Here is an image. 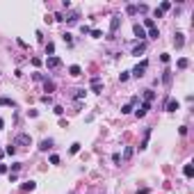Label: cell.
<instances>
[{"label":"cell","instance_id":"1","mask_svg":"<svg viewBox=\"0 0 194 194\" xmlns=\"http://www.w3.org/2000/svg\"><path fill=\"white\" fill-rule=\"evenodd\" d=\"M30 144H32V137L27 133H19L14 139V146H30Z\"/></svg>","mask_w":194,"mask_h":194},{"label":"cell","instance_id":"2","mask_svg":"<svg viewBox=\"0 0 194 194\" xmlns=\"http://www.w3.org/2000/svg\"><path fill=\"white\" fill-rule=\"evenodd\" d=\"M146 69H149V62H146V60H144V62H139V64H137V66H135V69H133V71H130V73L135 75V78H144V73H146Z\"/></svg>","mask_w":194,"mask_h":194},{"label":"cell","instance_id":"3","mask_svg":"<svg viewBox=\"0 0 194 194\" xmlns=\"http://www.w3.org/2000/svg\"><path fill=\"white\" fill-rule=\"evenodd\" d=\"M119 25H121V19L119 16H112V21H110V37L108 39H114V32L119 30Z\"/></svg>","mask_w":194,"mask_h":194},{"label":"cell","instance_id":"4","mask_svg":"<svg viewBox=\"0 0 194 194\" xmlns=\"http://www.w3.org/2000/svg\"><path fill=\"white\" fill-rule=\"evenodd\" d=\"M91 91L94 94H101L103 91V80L98 78V75H94V78H91Z\"/></svg>","mask_w":194,"mask_h":194},{"label":"cell","instance_id":"5","mask_svg":"<svg viewBox=\"0 0 194 194\" xmlns=\"http://www.w3.org/2000/svg\"><path fill=\"white\" fill-rule=\"evenodd\" d=\"M133 32H135V37H137L139 41H144V39H146V30H144L142 25H139V23H135V25H133Z\"/></svg>","mask_w":194,"mask_h":194},{"label":"cell","instance_id":"6","mask_svg":"<svg viewBox=\"0 0 194 194\" xmlns=\"http://www.w3.org/2000/svg\"><path fill=\"white\" fill-rule=\"evenodd\" d=\"M46 64H48V69H60L62 66V60H60V57H55V55H50L48 60H46Z\"/></svg>","mask_w":194,"mask_h":194},{"label":"cell","instance_id":"7","mask_svg":"<svg viewBox=\"0 0 194 194\" xmlns=\"http://www.w3.org/2000/svg\"><path fill=\"white\" fill-rule=\"evenodd\" d=\"M164 108H167V112H176V110L180 108V103L176 101V98H169V101H167V105H164Z\"/></svg>","mask_w":194,"mask_h":194},{"label":"cell","instance_id":"8","mask_svg":"<svg viewBox=\"0 0 194 194\" xmlns=\"http://www.w3.org/2000/svg\"><path fill=\"white\" fill-rule=\"evenodd\" d=\"M135 103H137V96H133V98H130V103H126V105H123V108H121V114H130Z\"/></svg>","mask_w":194,"mask_h":194},{"label":"cell","instance_id":"9","mask_svg":"<svg viewBox=\"0 0 194 194\" xmlns=\"http://www.w3.org/2000/svg\"><path fill=\"white\" fill-rule=\"evenodd\" d=\"M149 110H151V103H142V108H139L137 110V112H135V114H137V119H142V116H146V112H149Z\"/></svg>","mask_w":194,"mask_h":194},{"label":"cell","instance_id":"10","mask_svg":"<svg viewBox=\"0 0 194 194\" xmlns=\"http://www.w3.org/2000/svg\"><path fill=\"white\" fill-rule=\"evenodd\" d=\"M174 46H176V48H183V46H185V34H183V32H176Z\"/></svg>","mask_w":194,"mask_h":194},{"label":"cell","instance_id":"11","mask_svg":"<svg viewBox=\"0 0 194 194\" xmlns=\"http://www.w3.org/2000/svg\"><path fill=\"white\" fill-rule=\"evenodd\" d=\"M171 78H174V73L169 71V69H164V71H162V82H164V85H171Z\"/></svg>","mask_w":194,"mask_h":194},{"label":"cell","instance_id":"12","mask_svg":"<svg viewBox=\"0 0 194 194\" xmlns=\"http://www.w3.org/2000/svg\"><path fill=\"white\" fill-rule=\"evenodd\" d=\"M149 137H151V128H146V133H144V139H142V144H139V151H144L146 146H149Z\"/></svg>","mask_w":194,"mask_h":194},{"label":"cell","instance_id":"13","mask_svg":"<svg viewBox=\"0 0 194 194\" xmlns=\"http://www.w3.org/2000/svg\"><path fill=\"white\" fill-rule=\"evenodd\" d=\"M144 50H146V44H144V41H139V44H137V46L133 48V55H137V57H139V55H142Z\"/></svg>","mask_w":194,"mask_h":194},{"label":"cell","instance_id":"14","mask_svg":"<svg viewBox=\"0 0 194 194\" xmlns=\"http://www.w3.org/2000/svg\"><path fill=\"white\" fill-rule=\"evenodd\" d=\"M50 149H53V139H41L39 151H50Z\"/></svg>","mask_w":194,"mask_h":194},{"label":"cell","instance_id":"15","mask_svg":"<svg viewBox=\"0 0 194 194\" xmlns=\"http://www.w3.org/2000/svg\"><path fill=\"white\" fill-rule=\"evenodd\" d=\"M0 105H5V108H16V103L11 101V98H7V96H0Z\"/></svg>","mask_w":194,"mask_h":194},{"label":"cell","instance_id":"16","mask_svg":"<svg viewBox=\"0 0 194 194\" xmlns=\"http://www.w3.org/2000/svg\"><path fill=\"white\" fill-rule=\"evenodd\" d=\"M69 73H71L73 78H78V75H82V69L78 66V64H73V66H69Z\"/></svg>","mask_w":194,"mask_h":194},{"label":"cell","instance_id":"17","mask_svg":"<svg viewBox=\"0 0 194 194\" xmlns=\"http://www.w3.org/2000/svg\"><path fill=\"white\" fill-rule=\"evenodd\" d=\"M78 19H80V14H78V11H71V14H69L64 21H66V23H78Z\"/></svg>","mask_w":194,"mask_h":194},{"label":"cell","instance_id":"18","mask_svg":"<svg viewBox=\"0 0 194 194\" xmlns=\"http://www.w3.org/2000/svg\"><path fill=\"white\" fill-rule=\"evenodd\" d=\"M144 98H146V103H153L155 91H153V89H146V91H144Z\"/></svg>","mask_w":194,"mask_h":194},{"label":"cell","instance_id":"19","mask_svg":"<svg viewBox=\"0 0 194 194\" xmlns=\"http://www.w3.org/2000/svg\"><path fill=\"white\" fill-rule=\"evenodd\" d=\"M34 187H37V183H34V180H27V183H23V192H32Z\"/></svg>","mask_w":194,"mask_h":194},{"label":"cell","instance_id":"20","mask_svg":"<svg viewBox=\"0 0 194 194\" xmlns=\"http://www.w3.org/2000/svg\"><path fill=\"white\" fill-rule=\"evenodd\" d=\"M85 94H87L85 89H75V94H73V98H75V103H80V101H82V98H85Z\"/></svg>","mask_w":194,"mask_h":194},{"label":"cell","instance_id":"21","mask_svg":"<svg viewBox=\"0 0 194 194\" xmlns=\"http://www.w3.org/2000/svg\"><path fill=\"white\" fill-rule=\"evenodd\" d=\"M44 87H46V91H53V89H55V82L48 80V78H44Z\"/></svg>","mask_w":194,"mask_h":194},{"label":"cell","instance_id":"22","mask_svg":"<svg viewBox=\"0 0 194 194\" xmlns=\"http://www.w3.org/2000/svg\"><path fill=\"white\" fill-rule=\"evenodd\" d=\"M142 27H144V30H146V27H149V30H153V27H155V21H153V19H144V25H142Z\"/></svg>","mask_w":194,"mask_h":194},{"label":"cell","instance_id":"23","mask_svg":"<svg viewBox=\"0 0 194 194\" xmlns=\"http://www.w3.org/2000/svg\"><path fill=\"white\" fill-rule=\"evenodd\" d=\"M183 174L187 176V178H192V176H194V167H192V164H185V169H183Z\"/></svg>","mask_w":194,"mask_h":194},{"label":"cell","instance_id":"24","mask_svg":"<svg viewBox=\"0 0 194 194\" xmlns=\"http://www.w3.org/2000/svg\"><path fill=\"white\" fill-rule=\"evenodd\" d=\"M190 66V60H187V57H180L178 60V69H187Z\"/></svg>","mask_w":194,"mask_h":194},{"label":"cell","instance_id":"25","mask_svg":"<svg viewBox=\"0 0 194 194\" xmlns=\"http://www.w3.org/2000/svg\"><path fill=\"white\" fill-rule=\"evenodd\" d=\"M126 14H137V5H126Z\"/></svg>","mask_w":194,"mask_h":194},{"label":"cell","instance_id":"26","mask_svg":"<svg viewBox=\"0 0 194 194\" xmlns=\"http://www.w3.org/2000/svg\"><path fill=\"white\" fill-rule=\"evenodd\" d=\"M62 39H64V44H66V46H73V39H71V34H69V32H64Z\"/></svg>","mask_w":194,"mask_h":194},{"label":"cell","instance_id":"27","mask_svg":"<svg viewBox=\"0 0 194 194\" xmlns=\"http://www.w3.org/2000/svg\"><path fill=\"white\" fill-rule=\"evenodd\" d=\"M146 37H151V39H158V37H160V32H158V27H153V30H149V34H146Z\"/></svg>","mask_w":194,"mask_h":194},{"label":"cell","instance_id":"28","mask_svg":"<svg viewBox=\"0 0 194 194\" xmlns=\"http://www.w3.org/2000/svg\"><path fill=\"white\" fill-rule=\"evenodd\" d=\"M5 153H7V155H14V153H16V146H14V144H9L7 149H5Z\"/></svg>","mask_w":194,"mask_h":194},{"label":"cell","instance_id":"29","mask_svg":"<svg viewBox=\"0 0 194 194\" xmlns=\"http://www.w3.org/2000/svg\"><path fill=\"white\" fill-rule=\"evenodd\" d=\"M167 9H171V2H169V0H164V2L160 5V11H167Z\"/></svg>","mask_w":194,"mask_h":194},{"label":"cell","instance_id":"30","mask_svg":"<svg viewBox=\"0 0 194 194\" xmlns=\"http://www.w3.org/2000/svg\"><path fill=\"white\" fill-rule=\"evenodd\" d=\"M53 112H55L57 116H62V114H64V108H62V105H55V108H53Z\"/></svg>","mask_w":194,"mask_h":194},{"label":"cell","instance_id":"31","mask_svg":"<svg viewBox=\"0 0 194 194\" xmlns=\"http://www.w3.org/2000/svg\"><path fill=\"white\" fill-rule=\"evenodd\" d=\"M46 53H48V57L55 53V44H46Z\"/></svg>","mask_w":194,"mask_h":194},{"label":"cell","instance_id":"32","mask_svg":"<svg viewBox=\"0 0 194 194\" xmlns=\"http://www.w3.org/2000/svg\"><path fill=\"white\" fill-rule=\"evenodd\" d=\"M21 171V162H14L11 164V174H19Z\"/></svg>","mask_w":194,"mask_h":194},{"label":"cell","instance_id":"33","mask_svg":"<svg viewBox=\"0 0 194 194\" xmlns=\"http://www.w3.org/2000/svg\"><path fill=\"white\" fill-rule=\"evenodd\" d=\"M41 103H53V96L50 94H44V96H41Z\"/></svg>","mask_w":194,"mask_h":194},{"label":"cell","instance_id":"34","mask_svg":"<svg viewBox=\"0 0 194 194\" xmlns=\"http://www.w3.org/2000/svg\"><path fill=\"white\" fill-rule=\"evenodd\" d=\"M80 32H82V34H89L91 27H89V25H80Z\"/></svg>","mask_w":194,"mask_h":194},{"label":"cell","instance_id":"35","mask_svg":"<svg viewBox=\"0 0 194 194\" xmlns=\"http://www.w3.org/2000/svg\"><path fill=\"white\" fill-rule=\"evenodd\" d=\"M89 34H91V37H94V39H98V37H103V32H101V30H91Z\"/></svg>","mask_w":194,"mask_h":194},{"label":"cell","instance_id":"36","mask_svg":"<svg viewBox=\"0 0 194 194\" xmlns=\"http://www.w3.org/2000/svg\"><path fill=\"white\" fill-rule=\"evenodd\" d=\"M130 155H133V149H130V146H128V149L123 151V158H126V160H128V158H130Z\"/></svg>","mask_w":194,"mask_h":194},{"label":"cell","instance_id":"37","mask_svg":"<svg viewBox=\"0 0 194 194\" xmlns=\"http://www.w3.org/2000/svg\"><path fill=\"white\" fill-rule=\"evenodd\" d=\"M78 151H80V144H78V142L71 144V153H78Z\"/></svg>","mask_w":194,"mask_h":194},{"label":"cell","instance_id":"38","mask_svg":"<svg viewBox=\"0 0 194 194\" xmlns=\"http://www.w3.org/2000/svg\"><path fill=\"white\" fill-rule=\"evenodd\" d=\"M50 164H60V155H50Z\"/></svg>","mask_w":194,"mask_h":194},{"label":"cell","instance_id":"39","mask_svg":"<svg viewBox=\"0 0 194 194\" xmlns=\"http://www.w3.org/2000/svg\"><path fill=\"white\" fill-rule=\"evenodd\" d=\"M0 174H7V164H0Z\"/></svg>","mask_w":194,"mask_h":194},{"label":"cell","instance_id":"40","mask_svg":"<svg viewBox=\"0 0 194 194\" xmlns=\"http://www.w3.org/2000/svg\"><path fill=\"white\" fill-rule=\"evenodd\" d=\"M149 192H151V190H149V187H144V190H139L137 194H149Z\"/></svg>","mask_w":194,"mask_h":194},{"label":"cell","instance_id":"41","mask_svg":"<svg viewBox=\"0 0 194 194\" xmlns=\"http://www.w3.org/2000/svg\"><path fill=\"white\" fill-rule=\"evenodd\" d=\"M2 128H5V121H2V119H0V130H2Z\"/></svg>","mask_w":194,"mask_h":194},{"label":"cell","instance_id":"42","mask_svg":"<svg viewBox=\"0 0 194 194\" xmlns=\"http://www.w3.org/2000/svg\"><path fill=\"white\" fill-rule=\"evenodd\" d=\"M2 155H5V151H2V149H0V158H2Z\"/></svg>","mask_w":194,"mask_h":194}]
</instances>
